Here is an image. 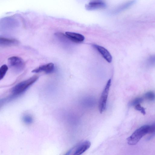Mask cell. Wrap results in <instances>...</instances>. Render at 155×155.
Wrapping results in <instances>:
<instances>
[{"mask_svg":"<svg viewBox=\"0 0 155 155\" xmlns=\"http://www.w3.org/2000/svg\"><path fill=\"white\" fill-rule=\"evenodd\" d=\"M38 75H34L30 78L18 84L12 88L11 93L14 97L21 94L38 79Z\"/></svg>","mask_w":155,"mask_h":155,"instance_id":"obj_1","label":"cell"},{"mask_svg":"<svg viewBox=\"0 0 155 155\" xmlns=\"http://www.w3.org/2000/svg\"><path fill=\"white\" fill-rule=\"evenodd\" d=\"M149 125H144L138 128L127 139L128 143L131 145L136 144L144 135L149 134Z\"/></svg>","mask_w":155,"mask_h":155,"instance_id":"obj_2","label":"cell"},{"mask_svg":"<svg viewBox=\"0 0 155 155\" xmlns=\"http://www.w3.org/2000/svg\"><path fill=\"white\" fill-rule=\"evenodd\" d=\"M9 66L15 72H19L22 71L25 66V63L20 57L13 56L8 59Z\"/></svg>","mask_w":155,"mask_h":155,"instance_id":"obj_3","label":"cell"},{"mask_svg":"<svg viewBox=\"0 0 155 155\" xmlns=\"http://www.w3.org/2000/svg\"><path fill=\"white\" fill-rule=\"evenodd\" d=\"M111 80L107 81L101 95L99 104V109L100 113H102L105 110L110 88V87Z\"/></svg>","mask_w":155,"mask_h":155,"instance_id":"obj_4","label":"cell"},{"mask_svg":"<svg viewBox=\"0 0 155 155\" xmlns=\"http://www.w3.org/2000/svg\"><path fill=\"white\" fill-rule=\"evenodd\" d=\"M106 6V3L101 0L92 1L85 5V9L92 11L105 8Z\"/></svg>","mask_w":155,"mask_h":155,"instance_id":"obj_5","label":"cell"},{"mask_svg":"<svg viewBox=\"0 0 155 155\" xmlns=\"http://www.w3.org/2000/svg\"><path fill=\"white\" fill-rule=\"evenodd\" d=\"M94 47L99 53L102 57L108 62L110 63L112 61V57L109 52L104 47L96 45L93 44Z\"/></svg>","mask_w":155,"mask_h":155,"instance_id":"obj_6","label":"cell"},{"mask_svg":"<svg viewBox=\"0 0 155 155\" xmlns=\"http://www.w3.org/2000/svg\"><path fill=\"white\" fill-rule=\"evenodd\" d=\"M66 37L73 42L79 43L83 42L85 38L81 34L71 32H66L65 33Z\"/></svg>","mask_w":155,"mask_h":155,"instance_id":"obj_7","label":"cell"},{"mask_svg":"<svg viewBox=\"0 0 155 155\" xmlns=\"http://www.w3.org/2000/svg\"><path fill=\"white\" fill-rule=\"evenodd\" d=\"M54 69V64L50 63L40 66L33 70L31 72L34 73L44 72L46 73H50L53 72Z\"/></svg>","mask_w":155,"mask_h":155,"instance_id":"obj_8","label":"cell"},{"mask_svg":"<svg viewBox=\"0 0 155 155\" xmlns=\"http://www.w3.org/2000/svg\"><path fill=\"white\" fill-rule=\"evenodd\" d=\"M91 146L90 141L88 140L85 141L78 148L73 155H81L88 150Z\"/></svg>","mask_w":155,"mask_h":155,"instance_id":"obj_9","label":"cell"},{"mask_svg":"<svg viewBox=\"0 0 155 155\" xmlns=\"http://www.w3.org/2000/svg\"><path fill=\"white\" fill-rule=\"evenodd\" d=\"M17 40L15 39L0 37V43L1 44L4 45H10L16 43Z\"/></svg>","mask_w":155,"mask_h":155,"instance_id":"obj_10","label":"cell"},{"mask_svg":"<svg viewBox=\"0 0 155 155\" xmlns=\"http://www.w3.org/2000/svg\"><path fill=\"white\" fill-rule=\"evenodd\" d=\"M8 70V67L6 64L2 65L0 68V80L2 79Z\"/></svg>","mask_w":155,"mask_h":155,"instance_id":"obj_11","label":"cell"},{"mask_svg":"<svg viewBox=\"0 0 155 155\" xmlns=\"http://www.w3.org/2000/svg\"><path fill=\"white\" fill-rule=\"evenodd\" d=\"M144 97L148 100L153 101L155 99V94L153 92L148 91L145 94Z\"/></svg>","mask_w":155,"mask_h":155,"instance_id":"obj_12","label":"cell"},{"mask_svg":"<svg viewBox=\"0 0 155 155\" xmlns=\"http://www.w3.org/2000/svg\"><path fill=\"white\" fill-rule=\"evenodd\" d=\"M22 119L23 121L27 124H31L33 121L32 117L29 115H26L24 116Z\"/></svg>","mask_w":155,"mask_h":155,"instance_id":"obj_13","label":"cell"},{"mask_svg":"<svg viewBox=\"0 0 155 155\" xmlns=\"http://www.w3.org/2000/svg\"><path fill=\"white\" fill-rule=\"evenodd\" d=\"M143 99L141 97L135 98L130 103V105L135 106L138 104H140V103L143 101Z\"/></svg>","mask_w":155,"mask_h":155,"instance_id":"obj_14","label":"cell"},{"mask_svg":"<svg viewBox=\"0 0 155 155\" xmlns=\"http://www.w3.org/2000/svg\"><path fill=\"white\" fill-rule=\"evenodd\" d=\"M148 63L150 65L155 64V54L150 56L147 59Z\"/></svg>","mask_w":155,"mask_h":155,"instance_id":"obj_15","label":"cell"},{"mask_svg":"<svg viewBox=\"0 0 155 155\" xmlns=\"http://www.w3.org/2000/svg\"><path fill=\"white\" fill-rule=\"evenodd\" d=\"M136 110L140 111L142 113L145 114L146 113L144 108L141 107L140 104H138L135 106Z\"/></svg>","mask_w":155,"mask_h":155,"instance_id":"obj_16","label":"cell"},{"mask_svg":"<svg viewBox=\"0 0 155 155\" xmlns=\"http://www.w3.org/2000/svg\"><path fill=\"white\" fill-rule=\"evenodd\" d=\"M155 136V131L154 133L150 135L147 138L149 140L151 139Z\"/></svg>","mask_w":155,"mask_h":155,"instance_id":"obj_17","label":"cell"}]
</instances>
